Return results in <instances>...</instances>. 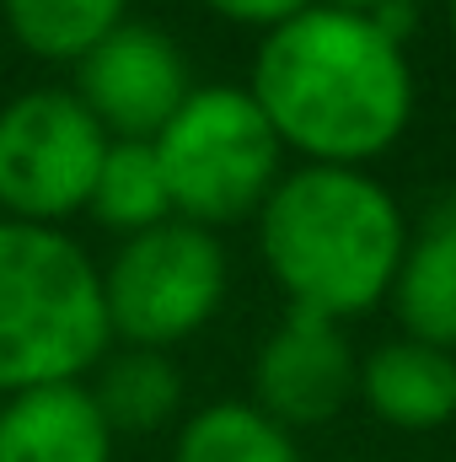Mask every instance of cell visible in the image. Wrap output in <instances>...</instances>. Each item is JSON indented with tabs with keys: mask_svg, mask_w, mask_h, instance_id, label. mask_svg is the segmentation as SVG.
Masks as SVG:
<instances>
[{
	"mask_svg": "<svg viewBox=\"0 0 456 462\" xmlns=\"http://www.w3.org/2000/svg\"><path fill=\"white\" fill-rule=\"evenodd\" d=\"M247 92L285 156L365 172L397 151L419 103L408 43L323 0L258 38Z\"/></svg>",
	"mask_w": 456,
	"mask_h": 462,
	"instance_id": "6da1fadb",
	"label": "cell"
},
{
	"mask_svg": "<svg viewBox=\"0 0 456 462\" xmlns=\"http://www.w3.org/2000/svg\"><path fill=\"white\" fill-rule=\"evenodd\" d=\"M252 226L285 312H312L343 328L392 296L408 247L403 205L365 167H290Z\"/></svg>",
	"mask_w": 456,
	"mask_h": 462,
	"instance_id": "7a4b0ae2",
	"label": "cell"
},
{
	"mask_svg": "<svg viewBox=\"0 0 456 462\" xmlns=\"http://www.w3.org/2000/svg\"><path fill=\"white\" fill-rule=\"evenodd\" d=\"M114 349L103 269L65 226L0 221V398L87 382Z\"/></svg>",
	"mask_w": 456,
	"mask_h": 462,
	"instance_id": "3957f363",
	"label": "cell"
},
{
	"mask_svg": "<svg viewBox=\"0 0 456 462\" xmlns=\"http://www.w3.org/2000/svg\"><path fill=\"white\" fill-rule=\"evenodd\" d=\"M172 216L205 231L252 221L285 178V145L247 87L199 81L150 140Z\"/></svg>",
	"mask_w": 456,
	"mask_h": 462,
	"instance_id": "277c9868",
	"label": "cell"
},
{
	"mask_svg": "<svg viewBox=\"0 0 456 462\" xmlns=\"http://www.w3.org/2000/svg\"><path fill=\"white\" fill-rule=\"evenodd\" d=\"M103 269V312L114 345L167 349L205 334L231 291V258L221 231L194 221H161V226L123 236Z\"/></svg>",
	"mask_w": 456,
	"mask_h": 462,
	"instance_id": "5b68a950",
	"label": "cell"
},
{
	"mask_svg": "<svg viewBox=\"0 0 456 462\" xmlns=\"http://www.w3.org/2000/svg\"><path fill=\"white\" fill-rule=\"evenodd\" d=\"M108 134L70 87H27L0 103V221L65 226L87 216Z\"/></svg>",
	"mask_w": 456,
	"mask_h": 462,
	"instance_id": "8992f818",
	"label": "cell"
},
{
	"mask_svg": "<svg viewBox=\"0 0 456 462\" xmlns=\"http://www.w3.org/2000/svg\"><path fill=\"white\" fill-rule=\"evenodd\" d=\"M194 87L199 81H194L188 49L167 27L140 16L114 27L76 65V81H70V92L81 97V108L97 118L108 140H156V129L183 108Z\"/></svg>",
	"mask_w": 456,
	"mask_h": 462,
	"instance_id": "52a82bcc",
	"label": "cell"
},
{
	"mask_svg": "<svg viewBox=\"0 0 456 462\" xmlns=\"http://www.w3.org/2000/svg\"><path fill=\"white\" fill-rule=\"evenodd\" d=\"M354 382H360V349L349 328L312 312H285L252 349L247 403H258L269 420H279L296 436L339 420L354 403Z\"/></svg>",
	"mask_w": 456,
	"mask_h": 462,
	"instance_id": "ba28073f",
	"label": "cell"
},
{
	"mask_svg": "<svg viewBox=\"0 0 456 462\" xmlns=\"http://www.w3.org/2000/svg\"><path fill=\"white\" fill-rule=\"evenodd\" d=\"M354 398L370 409V420L392 430H408V436L446 430L456 420V355L408 334L381 339L360 355Z\"/></svg>",
	"mask_w": 456,
	"mask_h": 462,
	"instance_id": "9c48e42d",
	"label": "cell"
},
{
	"mask_svg": "<svg viewBox=\"0 0 456 462\" xmlns=\"http://www.w3.org/2000/svg\"><path fill=\"white\" fill-rule=\"evenodd\" d=\"M114 441L87 382L0 398V462H114Z\"/></svg>",
	"mask_w": 456,
	"mask_h": 462,
	"instance_id": "30bf717a",
	"label": "cell"
},
{
	"mask_svg": "<svg viewBox=\"0 0 456 462\" xmlns=\"http://www.w3.org/2000/svg\"><path fill=\"white\" fill-rule=\"evenodd\" d=\"M387 301L408 339L456 355V183L424 205L419 221H408V247Z\"/></svg>",
	"mask_w": 456,
	"mask_h": 462,
	"instance_id": "8fae6325",
	"label": "cell"
},
{
	"mask_svg": "<svg viewBox=\"0 0 456 462\" xmlns=\"http://www.w3.org/2000/svg\"><path fill=\"white\" fill-rule=\"evenodd\" d=\"M87 387L114 436H150L172 425L183 409V371H178V355L167 349L114 345L92 365Z\"/></svg>",
	"mask_w": 456,
	"mask_h": 462,
	"instance_id": "7c38bea8",
	"label": "cell"
},
{
	"mask_svg": "<svg viewBox=\"0 0 456 462\" xmlns=\"http://www.w3.org/2000/svg\"><path fill=\"white\" fill-rule=\"evenodd\" d=\"M0 22L43 65H81L114 27L129 22V0H0Z\"/></svg>",
	"mask_w": 456,
	"mask_h": 462,
	"instance_id": "4fadbf2b",
	"label": "cell"
},
{
	"mask_svg": "<svg viewBox=\"0 0 456 462\" xmlns=\"http://www.w3.org/2000/svg\"><path fill=\"white\" fill-rule=\"evenodd\" d=\"M172 462H301L296 436L247 398H221L178 425Z\"/></svg>",
	"mask_w": 456,
	"mask_h": 462,
	"instance_id": "5bb4252c",
	"label": "cell"
},
{
	"mask_svg": "<svg viewBox=\"0 0 456 462\" xmlns=\"http://www.w3.org/2000/svg\"><path fill=\"white\" fill-rule=\"evenodd\" d=\"M87 216L103 231H114L118 242L172 221V194H167V178H161L150 140H108Z\"/></svg>",
	"mask_w": 456,
	"mask_h": 462,
	"instance_id": "9a60e30c",
	"label": "cell"
},
{
	"mask_svg": "<svg viewBox=\"0 0 456 462\" xmlns=\"http://www.w3.org/2000/svg\"><path fill=\"white\" fill-rule=\"evenodd\" d=\"M210 16H221L231 27H252L258 38L263 32H274V27H285L290 16H301L306 5H317V0H199Z\"/></svg>",
	"mask_w": 456,
	"mask_h": 462,
	"instance_id": "2e32d148",
	"label": "cell"
},
{
	"mask_svg": "<svg viewBox=\"0 0 456 462\" xmlns=\"http://www.w3.org/2000/svg\"><path fill=\"white\" fill-rule=\"evenodd\" d=\"M323 5L349 11V16H365V22L387 27L392 38H408V27H414V11H419V0H323Z\"/></svg>",
	"mask_w": 456,
	"mask_h": 462,
	"instance_id": "e0dca14e",
	"label": "cell"
},
{
	"mask_svg": "<svg viewBox=\"0 0 456 462\" xmlns=\"http://www.w3.org/2000/svg\"><path fill=\"white\" fill-rule=\"evenodd\" d=\"M446 22H451V38H456V0H446Z\"/></svg>",
	"mask_w": 456,
	"mask_h": 462,
	"instance_id": "ac0fdd59",
	"label": "cell"
},
{
	"mask_svg": "<svg viewBox=\"0 0 456 462\" xmlns=\"http://www.w3.org/2000/svg\"><path fill=\"white\" fill-rule=\"evenodd\" d=\"M451 425H456V420H451Z\"/></svg>",
	"mask_w": 456,
	"mask_h": 462,
	"instance_id": "d6986e66",
	"label": "cell"
}]
</instances>
